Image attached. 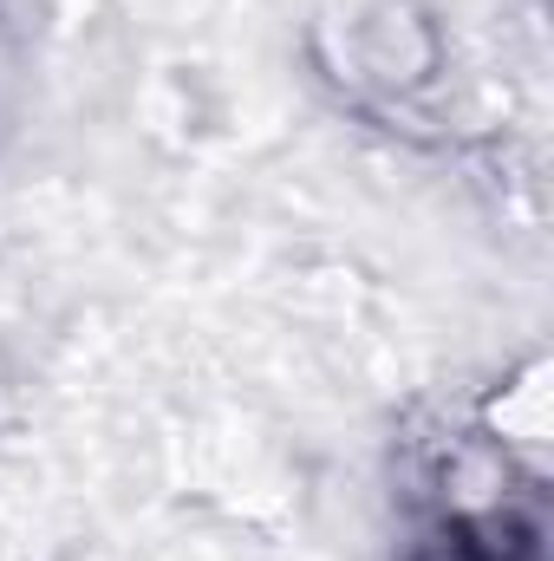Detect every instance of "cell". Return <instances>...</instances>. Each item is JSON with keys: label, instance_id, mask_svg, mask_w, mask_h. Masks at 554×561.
<instances>
[{"label": "cell", "instance_id": "6da1fadb", "mask_svg": "<svg viewBox=\"0 0 554 561\" xmlns=\"http://www.w3.org/2000/svg\"><path fill=\"white\" fill-rule=\"evenodd\" d=\"M412 561H535L529 516H443L412 542Z\"/></svg>", "mask_w": 554, "mask_h": 561}]
</instances>
